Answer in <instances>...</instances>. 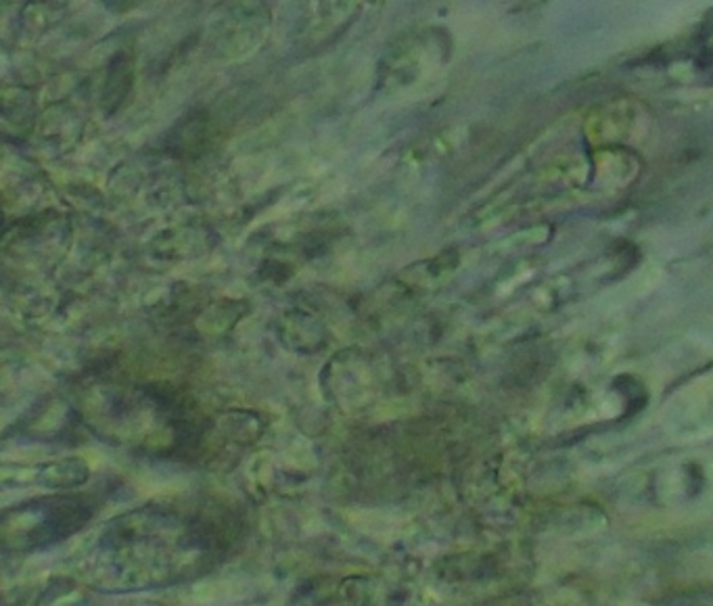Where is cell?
I'll return each instance as SVG.
<instances>
[]
</instances>
